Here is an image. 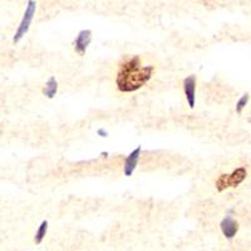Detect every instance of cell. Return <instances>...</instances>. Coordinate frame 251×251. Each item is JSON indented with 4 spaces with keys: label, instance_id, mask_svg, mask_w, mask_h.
<instances>
[{
    "label": "cell",
    "instance_id": "ba28073f",
    "mask_svg": "<svg viewBox=\"0 0 251 251\" xmlns=\"http://www.w3.org/2000/svg\"><path fill=\"white\" fill-rule=\"evenodd\" d=\"M58 88H59V83H58L57 78L55 77H49V79L47 80L46 87L43 89V94L46 96L47 98L51 100V98H54L58 93Z\"/></svg>",
    "mask_w": 251,
    "mask_h": 251
},
{
    "label": "cell",
    "instance_id": "3957f363",
    "mask_svg": "<svg viewBox=\"0 0 251 251\" xmlns=\"http://www.w3.org/2000/svg\"><path fill=\"white\" fill-rule=\"evenodd\" d=\"M246 176H248V171L245 167H239V169L234 170L231 174H224L220 175L219 178L215 182L216 190L219 192H223L227 188H235L243 183L245 181Z\"/></svg>",
    "mask_w": 251,
    "mask_h": 251
},
{
    "label": "cell",
    "instance_id": "9c48e42d",
    "mask_svg": "<svg viewBox=\"0 0 251 251\" xmlns=\"http://www.w3.org/2000/svg\"><path fill=\"white\" fill-rule=\"evenodd\" d=\"M48 227H49V223L47 220H43L42 223H40L39 227H38L37 232L34 235V243L37 245H40V244L43 243V240L46 239L47 232H48Z\"/></svg>",
    "mask_w": 251,
    "mask_h": 251
},
{
    "label": "cell",
    "instance_id": "8fae6325",
    "mask_svg": "<svg viewBox=\"0 0 251 251\" xmlns=\"http://www.w3.org/2000/svg\"><path fill=\"white\" fill-rule=\"evenodd\" d=\"M97 136H100V138H107L108 137V131H106V129L100 127V128L97 129Z\"/></svg>",
    "mask_w": 251,
    "mask_h": 251
},
{
    "label": "cell",
    "instance_id": "8992f818",
    "mask_svg": "<svg viewBox=\"0 0 251 251\" xmlns=\"http://www.w3.org/2000/svg\"><path fill=\"white\" fill-rule=\"evenodd\" d=\"M220 230H221V232H223L226 239L232 240L239 232V223L232 216L226 215L220 223Z\"/></svg>",
    "mask_w": 251,
    "mask_h": 251
},
{
    "label": "cell",
    "instance_id": "6da1fadb",
    "mask_svg": "<svg viewBox=\"0 0 251 251\" xmlns=\"http://www.w3.org/2000/svg\"><path fill=\"white\" fill-rule=\"evenodd\" d=\"M154 72L153 66H142L138 55L128 58L121 63L116 77L118 91L122 93H132L146 86L151 80Z\"/></svg>",
    "mask_w": 251,
    "mask_h": 251
},
{
    "label": "cell",
    "instance_id": "7a4b0ae2",
    "mask_svg": "<svg viewBox=\"0 0 251 251\" xmlns=\"http://www.w3.org/2000/svg\"><path fill=\"white\" fill-rule=\"evenodd\" d=\"M35 13H37V1L35 0H28L25 5V12H24L23 18L20 20L19 25H18L17 30H15L14 37H13V43H20V40L25 37L29 29H30L31 23H33Z\"/></svg>",
    "mask_w": 251,
    "mask_h": 251
},
{
    "label": "cell",
    "instance_id": "5b68a950",
    "mask_svg": "<svg viewBox=\"0 0 251 251\" xmlns=\"http://www.w3.org/2000/svg\"><path fill=\"white\" fill-rule=\"evenodd\" d=\"M92 35H93L92 34V30H89V29H83V30H80L79 33H78L77 37H75V43H73L75 50L77 54H86L89 44L92 43Z\"/></svg>",
    "mask_w": 251,
    "mask_h": 251
},
{
    "label": "cell",
    "instance_id": "52a82bcc",
    "mask_svg": "<svg viewBox=\"0 0 251 251\" xmlns=\"http://www.w3.org/2000/svg\"><path fill=\"white\" fill-rule=\"evenodd\" d=\"M141 152H142V147L138 146L131 153L127 156L125 161V166H123V174H125L126 177H131L133 175V172L137 169L138 162H140L141 158Z\"/></svg>",
    "mask_w": 251,
    "mask_h": 251
},
{
    "label": "cell",
    "instance_id": "277c9868",
    "mask_svg": "<svg viewBox=\"0 0 251 251\" xmlns=\"http://www.w3.org/2000/svg\"><path fill=\"white\" fill-rule=\"evenodd\" d=\"M196 75H188L183 79V92H185L186 102L191 109L195 108V104H196Z\"/></svg>",
    "mask_w": 251,
    "mask_h": 251
},
{
    "label": "cell",
    "instance_id": "30bf717a",
    "mask_svg": "<svg viewBox=\"0 0 251 251\" xmlns=\"http://www.w3.org/2000/svg\"><path fill=\"white\" fill-rule=\"evenodd\" d=\"M249 100H250V94L249 93H245L244 96H241L240 97V100H237L236 103V113H243V111L245 109V107L248 106V103H249Z\"/></svg>",
    "mask_w": 251,
    "mask_h": 251
}]
</instances>
